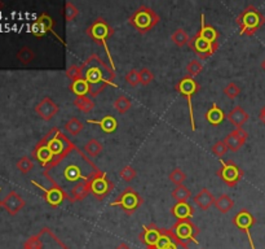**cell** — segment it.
<instances>
[{"mask_svg": "<svg viewBox=\"0 0 265 249\" xmlns=\"http://www.w3.org/2000/svg\"><path fill=\"white\" fill-rule=\"evenodd\" d=\"M224 93H225V96L233 100V99H235V97L241 93V89H239V86H237V83L231 82V83H228V85L224 87Z\"/></svg>", "mask_w": 265, "mask_h": 249, "instance_id": "41", "label": "cell"}, {"mask_svg": "<svg viewBox=\"0 0 265 249\" xmlns=\"http://www.w3.org/2000/svg\"><path fill=\"white\" fill-rule=\"evenodd\" d=\"M171 232L175 235L177 240L184 243V244H188L190 241L196 243L197 235L199 233V229L197 227L194 223L192 222V219H185V221H177L175 225L172 226Z\"/></svg>", "mask_w": 265, "mask_h": 249, "instance_id": "11", "label": "cell"}, {"mask_svg": "<svg viewBox=\"0 0 265 249\" xmlns=\"http://www.w3.org/2000/svg\"><path fill=\"white\" fill-rule=\"evenodd\" d=\"M89 187H91V195L93 197H96L97 200H104L112 192L116 184L108 178L106 171H101L100 174L95 177Z\"/></svg>", "mask_w": 265, "mask_h": 249, "instance_id": "13", "label": "cell"}, {"mask_svg": "<svg viewBox=\"0 0 265 249\" xmlns=\"http://www.w3.org/2000/svg\"><path fill=\"white\" fill-rule=\"evenodd\" d=\"M101 171L84 152L74 145L64 157L50 163L43 171V175L54 187L61 188L69 198L78 186L91 183Z\"/></svg>", "mask_w": 265, "mask_h": 249, "instance_id": "1", "label": "cell"}, {"mask_svg": "<svg viewBox=\"0 0 265 249\" xmlns=\"http://www.w3.org/2000/svg\"><path fill=\"white\" fill-rule=\"evenodd\" d=\"M23 249H69L50 229L40 230V232L33 235L25 241Z\"/></svg>", "mask_w": 265, "mask_h": 249, "instance_id": "7", "label": "cell"}, {"mask_svg": "<svg viewBox=\"0 0 265 249\" xmlns=\"http://www.w3.org/2000/svg\"><path fill=\"white\" fill-rule=\"evenodd\" d=\"M31 183L36 186L40 191H43V194H44V200H46L48 204L50 205V208H58V206L61 205L62 202L67 200V195L61 190V188H58V187L52 186L50 188H46V187L40 186L38 182H35V180H31Z\"/></svg>", "mask_w": 265, "mask_h": 249, "instance_id": "15", "label": "cell"}, {"mask_svg": "<svg viewBox=\"0 0 265 249\" xmlns=\"http://www.w3.org/2000/svg\"><path fill=\"white\" fill-rule=\"evenodd\" d=\"M211 151L216 157L221 159V157L225 156V153L228 152V147H227V144L224 143V140H219V142H216V143L212 145Z\"/></svg>", "mask_w": 265, "mask_h": 249, "instance_id": "45", "label": "cell"}, {"mask_svg": "<svg viewBox=\"0 0 265 249\" xmlns=\"http://www.w3.org/2000/svg\"><path fill=\"white\" fill-rule=\"evenodd\" d=\"M247 139H248V132L246 130H243V128H234L229 135L225 136L224 143L227 144L228 149H231L232 152H237L245 145Z\"/></svg>", "mask_w": 265, "mask_h": 249, "instance_id": "16", "label": "cell"}, {"mask_svg": "<svg viewBox=\"0 0 265 249\" xmlns=\"http://www.w3.org/2000/svg\"><path fill=\"white\" fill-rule=\"evenodd\" d=\"M17 169H18L22 174H29L33 169H34V161L30 159V157H21V159L17 161Z\"/></svg>", "mask_w": 265, "mask_h": 249, "instance_id": "38", "label": "cell"}, {"mask_svg": "<svg viewBox=\"0 0 265 249\" xmlns=\"http://www.w3.org/2000/svg\"><path fill=\"white\" fill-rule=\"evenodd\" d=\"M144 204V198L137 191L133 190L132 187H127L122 194L116 197V201H113L110 205L112 206H120V209L124 213L133 214L138 208H141Z\"/></svg>", "mask_w": 265, "mask_h": 249, "instance_id": "9", "label": "cell"}, {"mask_svg": "<svg viewBox=\"0 0 265 249\" xmlns=\"http://www.w3.org/2000/svg\"><path fill=\"white\" fill-rule=\"evenodd\" d=\"M171 214L176 218L177 221H185L190 219L194 215V208L188 202H176L171 208Z\"/></svg>", "mask_w": 265, "mask_h": 249, "instance_id": "23", "label": "cell"}, {"mask_svg": "<svg viewBox=\"0 0 265 249\" xmlns=\"http://www.w3.org/2000/svg\"><path fill=\"white\" fill-rule=\"evenodd\" d=\"M169 180L175 184V186H181L182 183L185 182V179H186V174H185L184 171L181 170L180 167H176V169H173L171 173H169Z\"/></svg>", "mask_w": 265, "mask_h": 249, "instance_id": "39", "label": "cell"}, {"mask_svg": "<svg viewBox=\"0 0 265 249\" xmlns=\"http://www.w3.org/2000/svg\"><path fill=\"white\" fill-rule=\"evenodd\" d=\"M188 46L192 48L193 52H194L200 60H206V58L211 57L212 54L219 50V44H211V43L207 42L199 33H197L196 35H193L192 38L189 39Z\"/></svg>", "mask_w": 265, "mask_h": 249, "instance_id": "12", "label": "cell"}, {"mask_svg": "<svg viewBox=\"0 0 265 249\" xmlns=\"http://www.w3.org/2000/svg\"><path fill=\"white\" fill-rule=\"evenodd\" d=\"M38 19L43 23V26L46 27L47 33H52V34H53L54 36L58 39V40H61V42H62V39L60 38V36L56 34V31H54V23H56V22H54V19L52 18L50 15H47V13H42V15L38 17ZM62 43H64V42H62Z\"/></svg>", "mask_w": 265, "mask_h": 249, "instance_id": "36", "label": "cell"}, {"mask_svg": "<svg viewBox=\"0 0 265 249\" xmlns=\"http://www.w3.org/2000/svg\"><path fill=\"white\" fill-rule=\"evenodd\" d=\"M138 73H140V85L148 86L154 81V74L149 68H142Z\"/></svg>", "mask_w": 265, "mask_h": 249, "instance_id": "43", "label": "cell"}, {"mask_svg": "<svg viewBox=\"0 0 265 249\" xmlns=\"http://www.w3.org/2000/svg\"><path fill=\"white\" fill-rule=\"evenodd\" d=\"M235 23L239 26V34L252 36L265 23V17L262 12L254 5H247L235 18Z\"/></svg>", "mask_w": 265, "mask_h": 249, "instance_id": "3", "label": "cell"}, {"mask_svg": "<svg viewBox=\"0 0 265 249\" xmlns=\"http://www.w3.org/2000/svg\"><path fill=\"white\" fill-rule=\"evenodd\" d=\"M42 139L44 140V143L48 145L50 151L52 152V155H53L54 157V161H57V160H60L61 157H64V156L75 145V144L71 143V142L66 138L65 134H64L58 127L50 128V131L47 132Z\"/></svg>", "mask_w": 265, "mask_h": 249, "instance_id": "6", "label": "cell"}, {"mask_svg": "<svg viewBox=\"0 0 265 249\" xmlns=\"http://www.w3.org/2000/svg\"><path fill=\"white\" fill-rule=\"evenodd\" d=\"M79 15V11L78 8L74 5L71 1H66L65 3V18L67 22H71L74 19L77 18V16Z\"/></svg>", "mask_w": 265, "mask_h": 249, "instance_id": "40", "label": "cell"}, {"mask_svg": "<svg viewBox=\"0 0 265 249\" xmlns=\"http://www.w3.org/2000/svg\"><path fill=\"white\" fill-rule=\"evenodd\" d=\"M0 191H1V188H0ZM0 206H1V201H0Z\"/></svg>", "mask_w": 265, "mask_h": 249, "instance_id": "52", "label": "cell"}, {"mask_svg": "<svg viewBox=\"0 0 265 249\" xmlns=\"http://www.w3.org/2000/svg\"><path fill=\"white\" fill-rule=\"evenodd\" d=\"M81 66L82 71H83V78L88 82L89 85L91 99L99 96L108 86L113 85L116 87V85L114 83L116 71L113 70L112 66L106 65V62L101 60L99 54H91Z\"/></svg>", "mask_w": 265, "mask_h": 249, "instance_id": "2", "label": "cell"}, {"mask_svg": "<svg viewBox=\"0 0 265 249\" xmlns=\"http://www.w3.org/2000/svg\"><path fill=\"white\" fill-rule=\"evenodd\" d=\"M119 177L123 179L124 182H131V180H133V179L137 177V173H136V170H134L133 167L124 166L123 169L119 171Z\"/></svg>", "mask_w": 265, "mask_h": 249, "instance_id": "46", "label": "cell"}, {"mask_svg": "<svg viewBox=\"0 0 265 249\" xmlns=\"http://www.w3.org/2000/svg\"><path fill=\"white\" fill-rule=\"evenodd\" d=\"M262 68L265 70V58H264V61L262 62Z\"/></svg>", "mask_w": 265, "mask_h": 249, "instance_id": "50", "label": "cell"}, {"mask_svg": "<svg viewBox=\"0 0 265 249\" xmlns=\"http://www.w3.org/2000/svg\"><path fill=\"white\" fill-rule=\"evenodd\" d=\"M204 118L212 126H217V124H220L225 120V113L223 112V109L220 108L219 105L214 103L211 108L208 109L207 113L204 114Z\"/></svg>", "mask_w": 265, "mask_h": 249, "instance_id": "25", "label": "cell"}, {"mask_svg": "<svg viewBox=\"0 0 265 249\" xmlns=\"http://www.w3.org/2000/svg\"><path fill=\"white\" fill-rule=\"evenodd\" d=\"M255 223H256V219H255L254 215H252L247 209L239 210L238 213L234 215V218H233V225L247 235V239H248L251 249H255L254 239H252V235H251V227H252Z\"/></svg>", "mask_w": 265, "mask_h": 249, "instance_id": "14", "label": "cell"}, {"mask_svg": "<svg viewBox=\"0 0 265 249\" xmlns=\"http://www.w3.org/2000/svg\"><path fill=\"white\" fill-rule=\"evenodd\" d=\"M66 75L69 79L73 81H77V79H81L83 78V71H82V66L81 65H71L70 68H67L66 70Z\"/></svg>", "mask_w": 265, "mask_h": 249, "instance_id": "42", "label": "cell"}, {"mask_svg": "<svg viewBox=\"0 0 265 249\" xmlns=\"http://www.w3.org/2000/svg\"><path fill=\"white\" fill-rule=\"evenodd\" d=\"M216 174L228 187L233 188L241 182V179L245 175V171L233 160H228V161H221V166L216 171Z\"/></svg>", "mask_w": 265, "mask_h": 249, "instance_id": "10", "label": "cell"}, {"mask_svg": "<svg viewBox=\"0 0 265 249\" xmlns=\"http://www.w3.org/2000/svg\"><path fill=\"white\" fill-rule=\"evenodd\" d=\"M202 36H203L207 42H210L211 44H219V31L216 30L215 27L211 26L206 23V19H204V15L200 16V29L198 31Z\"/></svg>", "mask_w": 265, "mask_h": 249, "instance_id": "24", "label": "cell"}, {"mask_svg": "<svg viewBox=\"0 0 265 249\" xmlns=\"http://www.w3.org/2000/svg\"><path fill=\"white\" fill-rule=\"evenodd\" d=\"M31 156H33V159L36 160L44 169H46L50 163H52L54 161V157L53 155H52V152L50 151V148H48V145L44 143V140L43 139L39 140L38 144L35 145Z\"/></svg>", "mask_w": 265, "mask_h": 249, "instance_id": "19", "label": "cell"}, {"mask_svg": "<svg viewBox=\"0 0 265 249\" xmlns=\"http://www.w3.org/2000/svg\"><path fill=\"white\" fill-rule=\"evenodd\" d=\"M161 233L162 230L158 229L155 225L145 226L144 230H142V232L140 233V240H141L148 248H153V247L157 245L158 240H159V237H161Z\"/></svg>", "mask_w": 265, "mask_h": 249, "instance_id": "20", "label": "cell"}, {"mask_svg": "<svg viewBox=\"0 0 265 249\" xmlns=\"http://www.w3.org/2000/svg\"><path fill=\"white\" fill-rule=\"evenodd\" d=\"M159 21H161L159 15L148 5L138 7L128 18V23L140 34H145L154 29V26H157Z\"/></svg>", "mask_w": 265, "mask_h": 249, "instance_id": "5", "label": "cell"}, {"mask_svg": "<svg viewBox=\"0 0 265 249\" xmlns=\"http://www.w3.org/2000/svg\"><path fill=\"white\" fill-rule=\"evenodd\" d=\"M173 200H176L177 202H188V200L192 197V192L188 187H185L184 184L177 186L175 190L172 191Z\"/></svg>", "mask_w": 265, "mask_h": 249, "instance_id": "32", "label": "cell"}, {"mask_svg": "<svg viewBox=\"0 0 265 249\" xmlns=\"http://www.w3.org/2000/svg\"><path fill=\"white\" fill-rule=\"evenodd\" d=\"M35 113L42 120L50 121L58 113V105L50 97H44L35 107Z\"/></svg>", "mask_w": 265, "mask_h": 249, "instance_id": "17", "label": "cell"}, {"mask_svg": "<svg viewBox=\"0 0 265 249\" xmlns=\"http://www.w3.org/2000/svg\"><path fill=\"white\" fill-rule=\"evenodd\" d=\"M84 152L88 157H97L102 152V144L97 139H91L84 145Z\"/></svg>", "mask_w": 265, "mask_h": 249, "instance_id": "34", "label": "cell"}, {"mask_svg": "<svg viewBox=\"0 0 265 249\" xmlns=\"http://www.w3.org/2000/svg\"><path fill=\"white\" fill-rule=\"evenodd\" d=\"M126 82L131 87H137L140 85V73H138L136 69L130 70L127 74H126Z\"/></svg>", "mask_w": 265, "mask_h": 249, "instance_id": "47", "label": "cell"}, {"mask_svg": "<svg viewBox=\"0 0 265 249\" xmlns=\"http://www.w3.org/2000/svg\"><path fill=\"white\" fill-rule=\"evenodd\" d=\"M83 128H84V124H82L77 117H71V118L65 124V130L69 132L70 135L73 136L79 135Z\"/></svg>", "mask_w": 265, "mask_h": 249, "instance_id": "33", "label": "cell"}, {"mask_svg": "<svg viewBox=\"0 0 265 249\" xmlns=\"http://www.w3.org/2000/svg\"><path fill=\"white\" fill-rule=\"evenodd\" d=\"M16 57H17V60H18L22 65H29V64H31V62L34 61L35 52L31 50L30 47L25 46L17 52Z\"/></svg>", "mask_w": 265, "mask_h": 249, "instance_id": "30", "label": "cell"}, {"mask_svg": "<svg viewBox=\"0 0 265 249\" xmlns=\"http://www.w3.org/2000/svg\"><path fill=\"white\" fill-rule=\"evenodd\" d=\"M116 249H131L130 248V247H128L127 244H126V243H122V244L119 245V247H118V248Z\"/></svg>", "mask_w": 265, "mask_h": 249, "instance_id": "49", "label": "cell"}, {"mask_svg": "<svg viewBox=\"0 0 265 249\" xmlns=\"http://www.w3.org/2000/svg\"><path fill=\"white\" fill-rule=\"evenodd\" d=\"M175 89L179 93H181L182 96L186 99L188 101V107H189V117H190V124H192V130L196 131V122H194V112H193V103H192V97L198 93V91L200 89V85L196 79H193L190 77H184L180 82H177Z\"/></svg>", "mask_w": 265, "mask_h": 249, "instance_id": "8", "label": "cell"}, {"mask_svg": "<svg viewBox=\"0 0 265 249\" xmlns=\"http://www.w3.org/2000/svg\"><path fill=\"white\" fill-rule=\"evenodd\" d=\"M193 201H194V204L202 210H207L210 209L212 205H215L216 198L215 196L211 194V191L207 190V188H202V190L193 197Z\"/></svg>", "mask_w": 265, "mask_h": 249, "instance_id": "22", "label": "cell"}, {"mask_svg": "<svg viewBox=\"0 0 265 249\" xmlns=\"http://www.w3.org/2000/svg\"><path fill=\"white\" fill-rule=\"evenodd\" d=\"M215 206L216 209L221 212V213H228V212H231L233 208H234V200L229 196V195H221L220 197L216 198L215 201Z\"/></svg>", "mask_w": 265, "mask_h": 249, "instance_id": "28", "label": "cell"}, {"mask_svg": "<svg viewBox=\"0 0 265 249\" xmlns=\"http://www.w3.org/2000/svg\"><path fill=\"white\" fill-rule=\"evenodd\" d=\"M227 118L235 128H242L243 124H246L247 121H248L250 116H248V113H247L242 107L235 105L234 108L228 113Z\"/></svg>", "mask_w": 265, "mask_h": 249, "instance_id": "21", "label": "cell"}, {"mask_svg": "<svg viewBox=\"0 0 265 249\" xmlns=\"http://www.w3.org/2000/svg\"><path fill=\"white\" fill-rule=\"evenodd\" d=\"M146 249H157L155 247H153V248H146Z\"/></svg>", "mask_w": 265, "mask_h": 249, "instance_id": "51", "label": "cell"}, {"mask_svg": "<svg viewBox=\"0 0 265 249\" xmlns=\"http://www.w3.org/2000/svg\"><path fill=\"white\" fill-rule=\"evenodd\" d=\"M87 35H88L89 38L92 39L93 42H96L97 44H100V46L104 47L105 52L108 54L109 62H110V66L113 68V70L116 71V65H114V62H113V57L112 54H110V51H109L108 47V40L109 38H112L113 35H114V29L112 27V25L106 21L102 17H99L93 21L91 25L88 26V29L85 30Z\"/></svg>", "mask_w": 265, "mask_h": 249, "instance_id": "4", "label": "cell"}, {"mask_svg": "<svg viewBox=\"0 0 265 249\" xmlns=\"http://www.w3.org/2000/svg\"><path fill=\"white\" fill-rule=\"evenodd\" d=\"M189 39H190V36L188 35V33L184 29H181V27L176 29L172 33V35H171V40L177 47H184L185 44H188Z\"/></svg>", "mask_w": 265, "mask_h": 249, "instance_id": "31", "label": "cell"}, {"mask_svg": "<svg viewBox=\"0 0 265 249\" xmlns=\"http://www.w3.org/2000/svg\"><path fill=\"white\" fill-rule=\"evenodd\" d=\"M132 107L131 100L128 99L127 96H124V95H120V96L116 97V100L114 101V108L118 113L120 114H124V113H127Z\"/></svg>", "mask_w": 265, "mask_h": 249, "instance_id": "35", "label": "cell"}, {"mask_svg": "<svg viewBox=\"0 0 265 249\" xmlns=\"http://www.w3.org/2000/svg\"><path fill=\"white\" fill-rule=\"evenodd\" d=\"M25 200L22 198V196L19 194H17L16 191H11L9 194L3 198L1 201V206L4 209L7 210L8 213L11 215H16L17 213H19L22 208H25Z\"/></svg>", "mask_w": 265, "mask_h": 249, "instance_id": "18", "label": "cell"}, {"mask_svg": "<svg viewBox=\"0 0 265 249\" xmlns=\"http://www.w3.org/2000/svg\"><path fill=\"white\" fill-rule=\"evenodd\" d=\"M202 70H203V64L200 62V60H192V61L189 62L188 66H186V71H188V77L193 78L197 77L198 74L202 73Z\"/></svg>", "mask_w": 265, "mask_h": 249, "instance_id": "37", "label": "cell"}, {"mask_svg": "<svg viewBox=\"0 0 265 249\" xmlns=\"http://www.w3.org/2000/svg\"><path fill=\"white\" fill-rule=\"evenodd\" d=\"M30 31H31V34L35 35L36 38H42V36H44V35L47 34L46 27L43 26V23L40 22L38 18L35 19L34 22L31 23Z\"/></svg>", "mask_w": 265, "mask_h": 249, "instance_id": "44", "label": "cell"}, {"mask_svg": "<svg viewBox=\"0 0 265 249\" xmlns=\"http://www.w3.org/2000/svg\"><path fill=\"white\" fill-rule=\"evenodd\" d=\"M88 124H99L100 128L106 134H113L118 128V121L113 116H105L102 120H88Z\"/></svg>", "mask_w": 265, "mask_h": 249, "instance_id": "26", "label": "cell"}, {"mask_svg": "<svg viewBox=\"0 0 265 249\" xmlns=\"http://www.w3.org/2000/svg\"><path fill=\"white\" fill-rule=\"evenodd\" d=\"M259 120L262 121L263 124H265V105L262 108V110H260V113H259Z\"/></svg>", "mask_w": 265, "mask_h": 249, "instance_id": "48", "label": "cell"}, {"mask_svg": "<svg viewBox=\"0 0 265 249\" xmlns=\"http://www.w3.org/2000/svg\"><path fill=\"white\" fill-rule=\"evenodd\" d=\"M74 105H75L81 112L89 113L92 112L93 108H95V101L88 96L75 97V99H74Z\"/></svg>", "mask_w": 265, "mask_h": 249, "instance_id": "29", "label": "cell"}, {"mask_svg": "<svg viewBox=\"0 0 265 249\" xmlns=\"http://www.w3.org/2000/svg\"><path fill=\"white\" fill-rule=\"evenodd\" d=\"M69 89L71 92L77 95V97L87 96V95H89V85L84 78H81V79H77V81L71 82Z\"/></svg>", "mask_w": 265, "mask_h": 249, "instance_id": "27", "label": "cell"}]
</instances>
